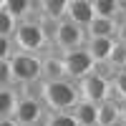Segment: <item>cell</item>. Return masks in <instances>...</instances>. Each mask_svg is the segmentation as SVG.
Here are the masks:
<instances>
[{
    "label": "cell",
    "instance_id": "3957f363",
    "mask_svg": "<svg viewBox=\"0 0 126 126\" xmlns=\"http://www.w3.org/2000/svg\"><path fill=\"white\" fill-rule=\"evenodd\" d=\"M78 93H81V101L96 103V106L111 101V76L103 68H98L96 73L78 81Z\"/></svg>",
    "mask_w": 126,
    "mask_h": 126
},
{
    "label": "cell",
    "instance_id": "8992f818",
    "mask_svg": "<svg viewBox=\"0 0 126 126\" xmlns=\"http://www.w3.org/2000/svg\"><path fill=\"white\" fill-rule=\"evenodd\" d=\"M86 43H88V33H86V28L71 23V20H61L58 33H56V40H53V48L58 50V53H68V50L83 48Z\"/></svg>",
    "mask_w": 126,
    "mask_h": 126
},
{
    "label": "cell",
    "instance_id": "e0dca14e",
    "mask_svg": "<svg viewBox=\"0 0 126 126\" xmlns=\"http://www.w3.org/2000/svg\"><path fill=\"white\" fill-rule=\"evenodd\" d=\"M43 126H78L71 111H48Z\"/></svg>",
    "mask_w": 126,
    "mask_h": 126
},
{
    "label": "cell",
    "instance_id": "d6986e66",
    "mask_svg": "<svg viewBox=\"0 0 126 126\" xmlns=\"http://www.w3.org/2000/svg\"><path fill=\"white\" fill-rule=\"evenodd\" d=\"M116 40H121V43L126 46V18L119 23V33H116Z\"/></svg>",
    "mask_w": 126,
    "mask_h": 126
},
{
    "label": "cell",
    "instance_id": "52a82bcc",
    "mask_svg": "<svg viewBox=\"0 0 126 126\" xmlns=\"http://www.w3.org/2000/svg\"><path fill=\"white\" fill-rule=\"evenodd\" d=\"M48 116V109L43 106L40 98H30V96H23L18 103V111H15V119L20 126H43Z\"/></svg>",
    "mask_w": 126,
    "mask_h": 126
},
{
    "label": "cell",
    "instance_id": "ac0fdd59",
    "mask_svg": "<svg viewBox=\"0 0 126 126\" xmlns=\"http://www.w3.org/2000/svg\"><path fill=\"white\" fill-rule=\"evenodd\" d=\"M18 20L8 13V10H0V38H13L18 30Z\"/></svg>",
    "mask_w": 126,
    "mask_h": 126
},
{
    "label": "cell",
    "instance_id": "8fae6325",
    "mask_svg": "<svg viewBox=\"0 0 126 126\" xmlns=\"http://www.w3.org/2000/svg\"><path fill=\"white\" fill-rule=\"evenodd\" d=\"M20 98H23L20 86H3V91H0V113H3V119L5 116H13L15 119V111H18Z\"/></svg>",
    "mask_w": 126,
    "mask_h": 126
},
{
    "label": "cell",
    "instance_id": "4fadbf2b",
    "mask_svg": "<svg viewBox=\"0 0 126 126\" xmlns=\"http://www.w3.org/2000/svg\"><path fill=\"white\" fill-rule=\"evenodd\" d=\"M88 38H116L119 33V23L116 20H106V18H96L88 25Z\"/></svg>",
    "mask_w": 126,
    "mask_h": 126
},
{
    "label": "cell",
    "instance_id": "ffe728a7",
    "mask_svg": "<svg viewBox=\"0 0 126 126\" xmlns=\"http://www.w3.org/2000/svg\"><path fill=\"white\" fill-rule=\"evenodd\" d=\"M0 126H20V124H18V119H13V116H5V119H0Z\"/></svg>",
    "mask_w": 126,
    "mask_h": 126
},
{
    "label": "cell",
    "instance_id": "7402d4cb",
    "mask_svg": "<svg viewBox=\"0 0 126 126\" xmlns=\"http://www.w3.org/2000/svg\"><path fill=\"white\" fill-rule=\"evenodd\" d=\"M113 126H126V119H119V121L113 124Z\"/></svg>",
    "mask_w": 126,
    "mask_h": 126
},
{
    "label": "cell",
    "instance_id": "7c38bea8",
    "mask_svg": "<svg viewBox=\"0 0 126 126\" xmlns=\"http://www.w3.org/2000/svg\"><path fill=\"white\" fill-rule=\"evenodd\" d=\"M78 126H98V106L88 101H78L76 109L71 111Z\"/></svg>",
    "mask_w": 126,
    "mask_h": 126
},
{
    "label": "cell",
    "instance_id": "9c48e42d",
    "mask_svg": "<svg viewBox=\"0 0 126 126\" xmlns=\"http://www.w3.org/2000/svg\"><path fill=\"white\" fill-rule=\"evenodd\" d=\"M113 46H116V38H88V43H86L88 53L93 56L98 68H103L109 63V58L113 53Z\"/></svg>",
    "mask_w": 126,
    "mask_h": 126
},
{
    "label": "cell",
    "instance_id": "6da1fadb",
    "mask_svg": "<svg viewBox=\"0 0 126 126\" xmlns=\"http://www.w3.org/2000/svg\"><path fill=\"white\" fill-rule=\"evenodd\" d=\"M40 101L48 111H73L81 101L78 83L71 78L61 81H43L40 83Z\"/></svg>",
    "mask_w": 126,
    "mask_h": 126
},
{
    "label": "cell",
    "instance_id": "277c9868",
    "mask_svg": "<svg viewBox=\"0 0 126 126\" xmlns=\"http://www.w3.org/2000/svg\"><path fill=\"white\" fill-rule=\"evenodd\" d=\"M13 68V81L18 86L43 81V56H30V53H18L10 58Z\"/></svg>",
    "mask_w": 126,
    "mask_h": 126
},
{
    "label": "cell",
    "instance_id": "44dd1931",
    "mask_svg": "<svg viewBox=\"0 0 126 126\" xmlns=\"http://www.w3.org/2000/svg\"><path fill=\"white\" fill-rule=\"evenodd\" d=\"M121 119H126V101L121 103Z\"/></svg>",
    "mask_w": 126,
    "mask_h": 126
},
{
    "label": "cell",
    "instance_id": "2e32d148",
    "mask_svg": "<svg viewBox=\"0 0 126 126\" xmlns=\"http://www.w3.org/2000/svg\"><path fill=\"white\" fill-rule=\"evenodd\" d=\"M111 101H126V71H119L111 76Z\"/></svg>",
    "mask_w": 126,
    "mask_h": 126
},
{
    "label": "cell",
    "instance_id": "9a60e30c",
    "mask_svg": "<svg viewBox=\"0 0 126 126\" xmlns=\"http://www.w3.org/2000/svg\"><path fill=\"white\" fill-rule=\"evenodd\" d=\"M43 5V15L50 18V20H66V13H68V0H40Z\"/></svg>",
    "mask_w": 126,
    "mask_h": 126
},
{
    "label": "cell",
    "instance_id": "5bb4252c",
    "mask_svg": "<svg viewBox=\"0 0 126 126\" xmlns=\"http://www.w3.org/2000/svg\"><path fill=\"white\" fill-rule=\"evenodd\" d=\"M121 119V103L119 101H106L98 106V126H113Z\"/></svg>",
    "mask_w": 126,
    "mask_h": 126
},
{
    "label": "cell",
    "instance_id": "5b68a950",
    "mask_svg": "<svg viewBox=\"0 0 126 126\" xmlns=\"http://www.w3.org/2000/svg\"><path fill=\"white\" fill-rule=\"evenodd\" d=\"M61 58H63V66H66V78L76 81V83L98 71L96 61H93V56L88 53L86 46L76 48V50H68V53H61Z\"/></svg>",
    "mask_w": 126,
    "mask_h": 126
},
{
    "label": "cell",
    "instance_id": "ba28073f",
    "mask_svg": "<svg viewBox=\"0 0 126 126\" xmlns=\"http://www.w3.org/2000/svg\"><path fill=\"white\" fill-rule=\"evenodd\" d=\"M66 20L76 23L81 28H86L96 20V13H93V0H68V13H66Z\"/></svg>",
    "mask_w": 126,
    "mask_h": 126
},
{
    "label": "cell",
    "instance_id": "30bf717a",
    "mask_svg": "<svg viewBox=\"0 0 126 126\" xmlns=\"http://www.w3.org/2000/svg\"><path fill=\"white\" fill-rule=\"evenodd\" d=\"M66 78V66L63 58L56 48H50L48 53H43V81H61Z\"/></svg>",
    "mask_w": 126,
    "mask_h": 126
},
{
    "label": "cell",
    "instance_id": "7a4b0ae2",
    "mask_svg": "<svg viewBox=\"0 0 126 126\" xmlns=\"http://www.w3.org/2000/svg\"><path fill=\"white\" fill-rule=\"evenodd\" d=\"M15 46H18V53H30V56H43L50 50V40L46 38L43 28L38 25V20H25L20 23L15 30Z\"/></svg>",
    "mask_w": 126,
    "mask_h": 126
}]
</instances>
